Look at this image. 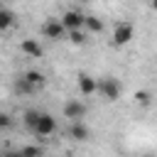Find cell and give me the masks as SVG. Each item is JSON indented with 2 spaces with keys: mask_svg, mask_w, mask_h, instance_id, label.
Wrapping results in <instances>:
<instances>
[{
  "mask_svg": "<svg viewBox=\"0 0 157 157\" xmlns=\"http://www.w3.org/2000/svg\"><path fill=\"white\" fill-rule=\"evenodd\" d=\"M20 78L32 88V93H34V91H39V88L44 86V74H42V71H34V69H32V71H27V74H25V76H20Z\"/></svg>",
  "mask_w": 157,
  "mask_h": 157,
  "instance_id": "52a82bcc",
  "label": "cell"
},
{
  "mask_svg": "<svg viewBox=\"0 0 157 157\" xmlns=\"http://www.w3.org/2000/svg\"><path fill=\"white\" fill-rule=\"evenodd\" d=\"M76 86H78V91H81L83 96H91V93H96V78H93V76H88V74H78V78H76Z\"/></svg>",
  "mask_w": 157,
  "mask_h": 157,
  "instance_id": "9c48e42d",
  "label": "cell"
},
{
  "mask_svg": "<svg viewBox=\"0 0 157 157\" xmlns=\"http://www.w3.org/2000/svg\"><path fill=\"white\" fill-rule=\"evenodd\" d=\"M96 91H101L105 101H118L120 93H123V83L118 78H113V76H105V78L96 81Z\"/></svg>",
  "mask_w": 157,
  "mask_h": 157,
  "instance_id": "6da1fadb",
  "label": "cell"
},
{
  "mask_svg": "<svg viewBox=\"0 0 157 157\" xmlns=\"http://www.w3.org/2000/svg\"><path fill=\"white\" fill-rule=\"evenodd\" d=\"M142 157H155V155H142Z\"/></svg>",
  "mask_w": 157,
  "mask_h": 157,
  "instance_id": "ffe728a7",
  "label": "cell"
},
{
  "mask_svg": "<svg viewBox=\"0 0 157 157\" xmlns=\"http://www.w3.org/2000/svg\"><path fill=\"white\" fill-rule=\"evenodd\" d=\"M12 123H15V118H12L10 113L0 110V130H10V128H12Z\"/></svg>",
  "mask_w": 157,
  "mask_h": 157,
  "instance_id": "9a60e30c",
  "label": "cell"
},
{
  "mask_svg": "<svg viewBox=\"0 0 157 157\" xmlns=\"http://www.w3.org/2000/svg\"><path fill=\"white\" fill-rule=\"evenodd\" d=\"M32 132L39 135V137H49L52 132H56V120H54V115H49V113H39V120H37V125H34Z\"/></svg>",
  "mask_w": 157,
  "mask_h": 157,
  "instance_id": "3957f363",
  "label": "cell"
},
{
  "mask_svg": "<svg viewBox=\"0 0 157 157\" xmlns=\"http://www.w3.org/2000/svg\"><path fill=\"white\" fill-rule=\"evenodd\" d=\"M83 115H86V103H81V101H66L64 118H69L71 123H78Z\"/></svg>",
  "mask_w": 157,
  "mask_h": 157,
  "instance_id": "8992f818",
  "label": "cell"
},
{
  "mask_svg": "<svg viewBox=\"0 0 157 157\" xmlns=\"http://www.w3.org/2000/svg\"><path fill=\"white\" fill-rule=\"evenodd\" d=\"M0 157H12V152H5V155H0Z\"/></svg>",
  "mask_w": 157,
  "mask_h": 157,
  "instance_id": "d6986e66",
  "label": "cell"
},
{
  "mask_svg": "<svg viewBox=\"0 0 157 157\" xmlns=\"http://www.w3.org/2000/svg\"><path fill=\"white\" fill-rule=\"evenodd\" d=\"M20 49H22L27 56H32V59H39V56L44 54V49H42V44H39L37 39H22Z\"/></svg>",
  "mask_w": 157,
  "mask_h": 157,
  "instance_id": "ba28073f",
  "label": "cell"
},
{
  "mask_svg": "<svg viewBox=\"0 0 157 157\" xmlns=\"http://www.w3.org/2000/svg\"><path fill=\"white\" fill-rule=\"evenodd\" d=\"M42 155H44V150L39 145H25L17 152H12V157H42Z\"/></svg>",
  "mask_w": 157,
  "mask_h": 157,
  "instance_id": "8fae6325",
  "label": "cell"
},
{
  "mask_svg": "<svg viewBox=\"0 0 157 157\" xmlns=\"http://www.w3.org/2000/svg\"><path fill=\"white\" fill-rule=\"evenodd\" d=\"M39 113H42V110H37V108L25 110V113H22V123H25L29 130H34V125H37V120H39Z\"/></svg>",
  "mask_w": 157,
  "mask_h": 157,
  "instance_id": "5bb4252c",
  "label": "cell"
},
{
  "mask_svg": "<svg viewBox=\"0 0 157 157\" xmlns=\"http://www.w3.org/2000/svg\"><path fill=\"white\" fill-rule=\"evenodd\" d=\"M12 25H15V12L0 5V32H5V29H10Z\"/></svg>",
  "mask_w": 157,
  "mask_h": 157,
  "instance_id": "7c38bea8",
  "label": "cell"
},
{
  "mask_svg": "<svg viewBox=\"0 0 157 157\" xmlns=\"http://www.w3.org/2000/svg\"><path fill=\"white\" fill-rule=\"evenodd\" d=\"M42 34H44L47 39H52V42H56V39H64V34H66V29L61 27V22H59V20H54V17H49V20H44V25H42Z\"/></svg>",
  "mask_w": 157,
  "mask_h": 157,
  "instance_id": "277c9868",
  "label": "cell"
},
{
  "mask_svg": "<svg viewBox=\"0 0 157 157\" xmlns=\"http://www.w3.org/2000/svg\"><path fill=\"white\" fill-rule=\"evenodd\" d=\"M15 91H20V93H32V88H29L22 78H17V81H15Z\"/></svg>",
  "mask_w": 157,
  "mask_h": 157,
  "instance_id": "ac0fdd59",
  "label": "cell"
},
{
  "mask_svg": "<svg viewBox=\"0 0 157 157\" xmlns=\"http://www.w3.org/2000/svg\"><path fill=\"white\" fill-rule=\"evenodd\" d=\"M69 135H71L74 140H81V142H83V140H88V135H91V132H88V128L83 125V120H78V123H71Z\"/></svg>",
  "mask_w": 157,
  "mask_h": 157,
  "instance_id": "30bf717a",
  "label": "cell"
},
{
  "mask_svg": "<svg viewBox=\"0 0 157 157\" xmlns=\"http://www.w3.org/2000/svg\"><path fill=\"white\" fill-rule=\"evenodd\" d=\"M135 98H137V103H140V105H150V101H152V96H150L147 91H137V93H135Z\"/></svg>",
  "mask_w": 157,
  "mask_h": 157,
  "instance_id": "e0dca14e",
  "label": "cell"
},
{
  "mask_svg": "<svg viewBox=\"0 0 157 157\" xmlns=\"http://www.w3.org/2000/svg\"><path fill=\"white\" fill-rule=\"evenodd\" d=\"M132 34H135V27H132L130 22H118V25H115V32H113V44H115V47L128 44V42L132 39Z\"/></svg>",
  "mask_w": 157,
  "mask_h": 157,
  "instance_id": "5b68a950",
  "label": "cell"
},
{
  "mask_svg": "<svg viewBox=\"0 0 157 157\" xmlns=\"http://www.w3.org/2000/svg\"><path fill=\"white\" fill-rule=\"evenodd\" d=\"M83 27L88 29V32H103V20H98V17H93V15H86L83 17Z\"/></svg>",
  "mask_w": 157,
  "mask_h": 157,
  "instance_id": "4fadbf2b",
  "label": "cell"
},
{
  "mask_svg": "<svg viewBox=\"0 0 157 157\" xmlns=\"http://www.w3.org/2000/svg\"><path fill=\"white\" fill-rule=\"evenodd\" d=\"M83 17H86V15H83L81 10H66L59 22H61V27H64L66 32H76V29L83 27Z\"/></svg>",
  "mask_w": 157,
  "mask_h": 157,
  "instance_id": "7a4b0ae2",
  "label": "cell"
},
{
  "mask_svg": "<svg viewBox=\"0 0 157 157\" xmlns=\"http://www.w3.org/2000/svg\"><path fill=\"white\" fill-rule=\"evenodd\" d=\"M69 42H71V44H83V42H86V34H83L81 29H76V32H69Z\"/></svg>",
  "mask_w": 157,
  "mask_h": 157,
  "instance_id": "2e32d148",
  "label": "cell"
}]
</instances>
